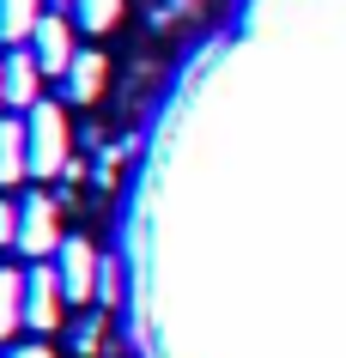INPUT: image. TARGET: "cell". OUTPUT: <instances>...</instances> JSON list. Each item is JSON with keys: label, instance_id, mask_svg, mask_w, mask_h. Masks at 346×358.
I'll list each match as a JSON object with an SVG mask.
<instances>
[{"label": "cell", "instance_id": "6da1fadb", "mask_svg": "<svg viewBox=\"0 0 346 358\" xmlns=\"http://www.w3.org/2000/svg\"><path fill=\"white\" fill-rule=\"evenodd\" d=\"M24 134H31V176H61L67 170V115L55 97L24 110Z\"/></svg>", "mask_w": 346, "mask_h": 358}, {"label": "cell", "instance_id": "7a4b0ae2", "mask_svg": "<svg viewBox=\"0 0 346 358\" xmlns=\"http://www.w3.org/2000/svg\"><path fill=\"white\" fill-rule=\"evenodd\" d=\"M61 310H67V292H61V273L49 262H37V273H24V328L31 334H55Z\"/></svg>", "mask_w": 346, "mask_h": 358}, {"label": "cell", "instance_id": "3957f363", "mask_svg": "<svg viewBox=\"0 0 346 358\" xmlns=\"http://www.w3.org/2000/svg\"><path fill=\"white\" fill-rule=\"evenodd\" d=\"M24 219H19V249L31 255V262H49V255H61V207L49 201V194H24L19 201Z\"/></svg>", "mask_w": 346, "mask_h": 358}, {"label": "cell", "instance_id": "277c9868", "mask_svg": "<svg viewBox=\"0 0 346 358\" xmlns=\"http://www.w3.org/2000/svg\"><path fill=\"white\" fill-rule=\"evenodd\" d=\"M55 273H61V292H67V303H97V273H103V255H97L85 237H67V243H61Z\"/></svg>", "mask_w": 346, "mask_h": 358}, {"label": "cell", "instance_id": "5b68a950", "mask_svg": "<svg viewBox=\"0 0 346 358\" xmlns=\"http://www.w3.org/2000/svg\"><path fill=\"white\" fill-rule=\"evenodd\" d=\"M31 55H37V67L49 79H67V67H73V19H61V13H43V24L31 31Z\"/></svg>", "mask_w": 346, "mask_h": 358}, {"label": "cell", "instance_id": "8992f818", "mask_svg": "<svg viewBox=\"0 0 346 358\" xmlns=\"http://www.w3.org/2000/svg\"><path fill=\"white\" fill-rule=\"evenodd\" d=\"M31 176V134L24 115H0V189H13Z\"/></svg>", "mask_w": 346, "mask_h": 358}, {"label": "cell", "instance_id": "52a82bcc", "mask_svg": "<svg viewBox=\"0 0 346 358\" xmlns=\"http://www.w3.org/2000/svg\"><path fill=\"white\" fill-rule=\"evenodd\" d=\"M0 67H6V103H13V110H31V103H43V92H37V79H43V67H37V55H31V49H13V55L0 61Z\"/></svg>", "mask_w": 346, "mask_h": 358}, {"label": "cell", "instance_id": "ba28073f", "mask_svg": "<svg viewBox=\"0 0 346 358\" xmlns=\"http://www.w3.org/2000/svg\"><path fill=\"white\" fill-rule=\"evenodd\" d=\"M103 73H110V61L97 55V49L73 55V67H67V97H73V103H97V92H103Z\"/></svg>", "mask_w": 346, "mask_h": 358}, {"label": "cell", "instance_id": "9c48e42d", "mask_svg": "<svg viewBox=\"0 0 346 358\" xmlns=\"http://www.w3.org/2000/svg\"><path fill=\"white\" fill-rule=\"evenodd\" d=\"M37 24H43V0H0V43L24 49Z\"/></svg>", "mask_w": 346, "mask_h": 358}, {"label": "cell", "instance_id": "30bf717a", "mask_svg": "<svg viewBox=\"0 0 346 358\" xmlns=\"http://www.w3.org/2000/svg\"><path fill=\"white\" fill-rule=\"evenodd\" d=\"M24 328V273L0 267V346Z\"/></svg>", "mask_w": 346, "mask_h": 358}, {"label": "cell", "instance_id": "8fae6325", "mask_svg": "<svg viewBox=\"0 0 346 358\" xmlns=\"http://www.w3.org/2000/svg\"><path fill=\"white\" fill-rule=\"evenodd\" d=\"M115 19H122V0H73V24L85 37H103Z\"/></svg>", "mask_w": 346, "mask_h": 358}, {"label": "cell", "instance_id": "7c38bea8", "mask_svg": "<svg viewBox=\"0 0 346 358\" xmlns=\"http://www.w3.org/2000/svg\"><path fill=\"white\" fill-rule=\"evenodd\" d=\"M19 219H24V207L0 194V243H6V249H19Z\"/></svg>", "mask_w": 346, "mask_h": 358}, {"label": "cell", "instance_id": "4fadbf2b", "mask_svg": "<svg viewBox=\"0 0 346 358\" xmlns=\"http://www.w3.org/2000/svg\"><path fill=\"white\" fill-rule=\"evenodd\" d=\"M122 298V267L103 262V273H97V303H115Z\"/></svg>", "mask_w": 346, "mask_h": 358}, {"label": "cell", "instance_id": "5bb4252c", "mask_svg": "<svg viewBox=\"0 0 346 358\" xmlns=\"http://www.w3.org/2000/svg\"><path fill=\"white\" fill-rule=\"evenodd\" d=\"M6 358H55V352H49L43 340H31V346H13V352H6Z\"/></svg>", "mask_w": 346, "mask_h": 358}, {"label": "cell", "instance_id": "9a60e30c", "mask_svg": "<svg viewBox=\"0 0 346 358\" xmlns=\"http://www.w3.org/2000/svg\"><path fill=\"white\" fill-rule=\"evenodd\" d=\"M0 110H6V67H0Z\"/></svg>", "mask_w": 346, "mask_h": 358}]
</instances>
